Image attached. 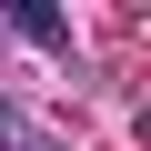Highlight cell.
Masks as SVG:
<instances>
[{"instance_id":"obj_2","label":"cell","mask_w":151,"mask_h":151,"mask_svg":"<svg viewBox=\"0 0 151 151\" xmlns=\"http://www.w3.org/2000/svg\"><path fill=\"white\" fill-rule=\"evenodd\" d=\"M0 151H40V141H30V121H20V111H0Z\"/></svg>"},{"instance_id":"obj_1","label":"cell","mask_w":151,"mask_h":151,"mask_svg":"<svg viewBox=\"0 0 151 151\" xmlns=\"http://www.w3.org/2000/svg\"><path fill=\"white\" fill-rule=\"evenodd\" d=\"M0 10L20 20V40H40V50H70V20H60V0H0Z\"/></svg>"}]
</instances>
